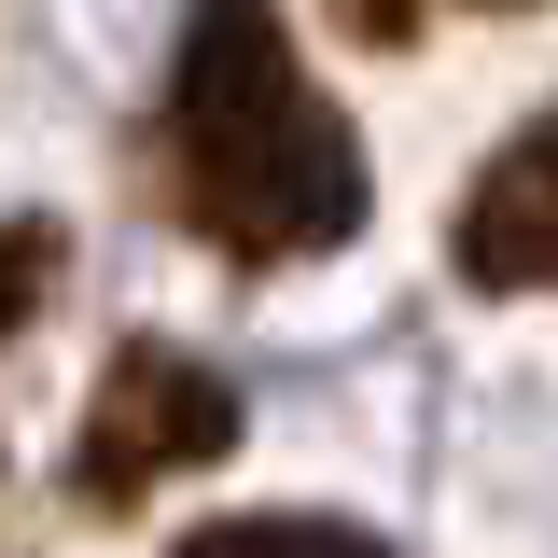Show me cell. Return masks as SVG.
Wrapping results in <instances>:
<instances>
[{"instance_id": "6", "label": "cell", "mask_w": 558, "mask_h": 558, "mask_svg": "<svg viewBox=\"0 0 558 558\" xmlns=\"http://www.w3.org/2000/svg\"><path fill=\"white\" fill-rule=\"evenodd\" d=\"M336 28L377 43V57H405V43H418V0H336Z\"/></svg>"}, {"instance_id": "4", "label": "cell", "mask_w": 558, "mask_h": 558, "mask_svg": "<svg viewBox=\"0 0 558 558\" xmlns=\"http://www.w3.org/2000/svg\"><path fill=\"white\" fill-rule=\"evenodd\" d=\"M168 558H391L377 531H349V517H209V531H182Z\"/></svg>"}, {"instance_id": "2", "label": "cell", "mask_w": 558, "mask_h": 558, "mask_svg": "<svg viewBox=\"0 0 558 558\" xmlns=\"http://www.w3.org/2000/svg\"><path fill=\"white\" fill-rule=\"evenodd\" d=\"M238 447V377L209 349H168L140 336L112 349V377L84 391V433H70V502L84 517H140L168 475H209Z\"/></svg>"}, {"instance_id": "5", "label": "cell", "mask_w": 558, "mask_h": 558, "mask_svg": "<svg viewBox=\"0 0 558 558\" xmlns=\"http://www.w3.org/2000/svg\"><path fill=\"white\" fill-rule=\"evenodd\" d=\"M57 293H70V223H43V209H0V336H28Z\"/></svg>"}, {"instance_id": "3", "label": "cell", "mask_w": 558, "mask_h": 558, "mask_svg": "<svg viewBox=\"0 0 558 558\" xmlns=\"http://www.w3.org/2000/svg\"><path fill=\"white\" fill-rule=\"evenodd\" d=\"M447 266L475 293H558V98L488 154L447 209Z\"/></svg>"}, {"instance_id": "7", "label": "cell", "mask_w": 558, "mask_h": 558, "mask_svg": "<svg viewBox=\"0 0 558 558\" xmlns=\"http://www.w3.org/2000/svg\"><path fill=\"white\" fill-rule=\"evenodd\" d=\"M475 14H531V0H475Z\"/></svg>"}, {"instance_id": "1", "label": "cell", "mask_w": 558, "mask_h": 558, "mask_svg": "<svg viewBox=\"0 0 558 558\" xmlns=\"http://www.w3.org/2000/svg\"><path fill=\"white\" fill-rule=\"evenodd\" d=\"M154 196L223 266H307V252L363 238L377 168L322 98V70L293 57L279 0H182L168 98H154Z\"/></svg>"}]
</instances>
